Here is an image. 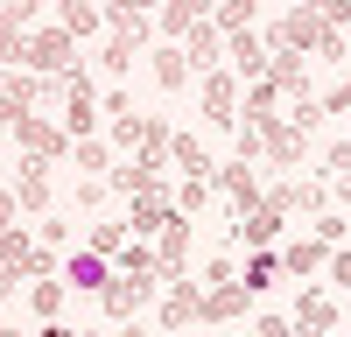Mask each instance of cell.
<instances>
[{
    "instance_id": "obj_1",
    "label": "cell",
    "mask_w": 351,
    "mask_h": 337,
    "mask_svg": "<svg viewBox=\"0 0 351 337\" xmlns=\"http://www.w3.org/2000/svg\"><path fill=\"white\" fill-rule=\"evenodd\" d=\"M21 71H36V77H64V71H77V36L64 21L56 28H36V36H28V64Z\"/></svg>"
},
{
    "instance_id": "obj_2",
    "label": "cell",
    "mask_w": 351,
    "mask_h": 337,
    "mask_svg": "<svg viewBox=\"0 0 351 337\" xmlns=\"http://www.w3.org/2000/svg\"><path fill=\"white\" fill-rule=\"evenodd\" d=\"M260 42H267V49H295V56H316V42H324V14H316V0L288 8V14H281Z\"/></svg>"
},
{
    "instance_id": "obj_3",
    "label": "cell",
    "mask_w": 351,
    "mask_h": 337,
    "mask_svg": "<svg viewBox=\"0 0 351 337\" xmlns=\"http://www.w3.org/2000/svg\"><path fill=\"white\" fill-rule=\"evenodd\" d=\"M99 127V92H92V71H64V134L71 140H84V134H92Z\"/></svg>"
},
{
    "instance_id": "obj_4",
    "label": "cell",
    "mask_w": 351,
    "mask_h": 337,
    "mask_svg": "<svg viewBox=\"0 0 351 337\" xmlns=\"http://www.w3.org/2000/svg\"><path fill=\"white\" fill-rule=\"evenodd\" d=\"M253 127H260V155H267L274 168H295L309 155V134L295 120H281V112H274V120H253Z\"/></svg>"
},
{
    "instance_id": "obj_5",
    "label": "cell",
    "mask_w": 351,
    "mask_h": 337,
    "mask_svg": "<svg viewBox=\"0 0 351 337\" xmlns=\"http://www.w3.org/2000/svg\"><path fill=\"white\" fill-rule=\"evenodd\" d=\"M267 204L288 218V211H330V183H316V176H281V183H267Z\"/></svg>"
},
{
    "instance_id": "obj_6",
    "label": "cell",
    "mask_w": 351,
    "mask_h": 337,
    "mask_svg": "<svg viewBox=\"0 0 351 337\" xmlns=\"http://www.w3.org/2000/svg\"><path fill=\"white\" fill-rule=\"evenodd\" d=\"M148 295H155V281H148V274H120V267H112L99 309H106L112 323H127V316H141V309H148Z\"/></svg>"
},
{
    "instance_id": "obj_7",
    "label": "cell",
    "mask_w": 351,
    "mask_h": 337,
    "mask_svg": "<svg viewBox=\"0 0 351 337\" xmlns=\"http://www.w3.org/2000/svg\"><path fill=\"white\" fill-rule=\"evenodd\" d=\"M14 140H21V155H43V162H64V155H71V134H64V120H43V112H21Z\"/></svg>"
},
{
    "instance_id": "obj_8",
    "label": "cell",
    "mask_w": 351,
    "mask_h": 337,
    "mask_svg": "<svg viewBox=\"0 0 351 337\" xmlns=\"http://www.w3.org/2000/svg\"><path fill=\"white\" fill-rule=\"evenodd\" d=\"M204 323V288L197 281H162V337Z\"/></svg>"
},
{
    "instance_id": "obj_9",
    "label": "cell",
    "mask_w": 351,
    "mask_h": 337,
    "mask_svg": "<svg viewBox=\"0 0 351 337\" xmlns=\"http://www.w3.org/2000/svg\"><path fill=\"white\" fill-rule=\"evenodd\" d=\"M211 183L225 190V204H232V218H246V211H260V197H267V190H260V176H253V162H225V168H218Z\"/></svg>"
},
{
    "instance_id": "obj_10",
    "label": "cell",
    "mask_w": 351,
    "mask_h": 337,
    "mask_svg": "<svg viewBox=\"0 0 351 337\" xmlns=\"http://www.w3.org/2000/svg\"><path fill=\"white\" fill-rule=\"evenodd\" d=\"M337 316H344V309H337V295H330V288H302V302L288 309V323H295L302 337H324V330H337Z\"/></svg>"
},
{
    "instance_id": "obj_11",
    "label": "cell",
    "mask_w": 351,
    "mask_h": 337,
    "mask_svg": "<svg viewBox=\"0 0 351 337\" xmlns=\"http://www.w3.org/2000/svg\"><path fill=\"white\" fill-rule=\"evenodd\" d=\"M204 120L211 127H239V77L232 71H204Z\"/></svg>"
},
{
    "instance_id": "obj_12",
    "label": "cell",
    "mask_w": 351,
    "mask_h": 337,
    "mask_svg": "<svg viewBox=\"0 0 351 337\" xmlns=\"http://www.w3.org/2000/svg\"><path fill=\"white\" fill-rule=\"evenodd\" d=\"M141 49H148V14H134V21H120V28H112V36H106V49H99V64L120 77Z\"/></svg>"
},
{
    "instance_id": "obj_13",
    "label": "cell",
    "mask_w": 351,
    "mask_h": 337,
    "mask_svg": "<svg viewBox=\"0 0 351 337\" xmlns=\"http://www.w3.org/2000/svg\"><path fill=\"white\" fill-rule=\"evenodd\" d=\"M183 260H190V218L176 211L162 232H155V267H162V281H183Z\"/></svg>"
},
{
    "instance_id": "obj_14",
    "label": "cell",
    "mask_w": 351,
    "mask_h": 337,
    "mask_svg": "<svg viewBox=\"0 0 351 337\" xmlns=\"http://www.w3.org/2000/svg\"><path fill=\"white\" fill-rule=\"evenodd\" d=\"M176 218V197L169 190H148V197H127V232L134 239H155L162 225Z\"/></svg>"
},
{
    "instance_id": "obj_15",
    "label": "cell",
    "mask_w": 351,
    "mask_h": 337,
    "mask_svg": "<svg viewBox=\"0 0 351 337\" xmlns=\"http://www.w3.org/2000/svg\"><path fill=\"white\" fill-rule=\"evenodd\" d=\"M106 281H112V260H106V253H92V246L64 260V288H77V295H106Z\"/></svg>"
},
{
    "instance_id": "obj_16",
    "label": "cell",
    "mask_w": 351,
    "mask_h": 337,
    "mask_svg": "<svg viewBox=\"0 0 351 337\" xmlns=\"http://www.w3.org/2000/svg\"><path fill=\"white\" fill-rule=\"evenodd\" d=\"M183 56H190V71H218L225 28H218V21H190V28H183Z\"/></svg>"
},
{
    "instance_id": "obj_17",
    "label": "cell",
    "mask_w": 351,
    "mask_h": 337,
    "mask_svg": "<svg viewBox=\"0 0 351 337\" xmlns=\"http://www.w3.org/2000/svg\"><path fill=\"white\" fill-rule=\"evenodd\" d=\"M14 204H21V211H49V162H43V155H21Z\"/></svg>"
},
{
    "instance_id": "obj_18",
    "label": "cell",
    "mask_w": 351,
    "mask_h": 337,
    "mask_svg": "<svg viewBox=\"0 0 351 337\" xmlns=\"http://www.w3.org/2000/svg\"><path fill=\"white\" fill-rule=\"evenodd\" d=\"M246 281H218V288H204V323H239L246 316Z\"/></svg>"
},
{
    "instance_id": "obj_19",
    "label": "cell",
    "mask_w": 351,
    "mask_h": 337,
    "mask_svg": "<svg viewBox=\"0 0 351 337\" xmlns=\"http://www.w3.org/2000/svg\"><path fill=\"white\" fill-rule=\"evenodd\" d=\"M225 56H232V71H239L246 84H253V77H267V42H260L253 28H239V36H225Z\"/></svg>"
},
{
    "instance_id": "obj_20",
    "label": "cell",
    "mask_w": 351,
    "mask_h": 337,
    "mask_svg": "<svg viewBox=\"0 0 351 337\" xmlns=\"http://www.w3.org/2000/svg\"><path fill=\"white\" fill-rule=\"evenodd\" d=\"M324 260H330V246L316 239V232H309V239H288V246H281V274H295V281L324 274Z\"/></svg>"
},
{
    "instance_id": "obj_21",
    "label": "cell",
    "mask_w": 351,
    "mask_h": 337,
    "mask_svg": "<svg viewBox=\"0 0 351 337\" xmlns=\"http://www.w3.org/2000/svg\"><path fill=\"white\" fill-rule=\"evenodd\" d=\"M169 162L183 168V176H204V183L218 176V162H211V148H204L197 134H169Z\"/></svg>"
},
{
    "instance_id": "obj_22",
    "label": "cell",
    "mask_w": 351,
    "mask_h": 337,
    "mask_svg": "<svg viewBox=\"0 0 351 337\" xmlns=\"http://www.w3.org/2000/svg\"><path fill=\"white\" fill-rule=\"evenodd\" d=\"M106 183L120 190V197H148V190H169V183H162V168H148L141 155H134V162H120V168H106Z\"/></svg>"
},
{
    "instance_id": "obj_23",
    "label": "cell",
    "mask_w": 351,
    "mask_h": 337,
    "mask_svg": "<svg viewBox=\"0 0 351 337\" xmlns=\"http://www.w3.org/2000/svg\"><path fill=\"white\" fill-rule=\"evenodd\" d=\"M155 84H162V92H183V84H190V56H183V42H162V49H155Z\"/></svg>"
},
{
    "instance_id": "obj_24",
    "label": "cell",
    "mask_w": 351,
    "mask_h": 337,
    "mask_svg": "<svg viewBox=\"0 0 351 337\" xmlns=\"http://www.w3.org/2000/svg\"><path fill=\"white\" fill-rule=\"evenodd\" d=\"M239 281H246V295H267L274 281H281V253H274V246H253V260H246Z\"/></svg>"
},
{
    "instance_id": "obj_25",
    "label": "cell",
    "mask_w": 351,
    "mask_h": 337,
    "mask_svg": "<svg viewBox=\"0 0 351 337\" xmlns=\"http://www.w3.org/2000/svg\"><path fill=\"white\" fill-rule=\"evenodd\" d=\"M218 14V0H169L162 8V36H183L190 21H211Z\"/></svg>"
},
{
    "instance_id": "obj_26",
    "label": "cell",
    "mask_w": 351,
    "mask_h": 337,
    "mask_svg": "<svg viewBox=\"0 0 351 337\" xmlns=\"http://www.w3.org/2000/svg\"><path fill=\"white\" fill-rule=\"evenodd\" d=\"M64 295H71L64 274H49V281H36V288H28V309H36L43 323H56V316H64Z\"/></svg>"
},
{
    "instance_id": "obj_27",
    "label": "cell",
    "mask_w": 351,
    "mask_h": 337,
    "mask_svg": "<svg viewBox=\"0 0 351 337\" xmlns=\"http://www.w3.org/2000/svg\"><path fill=\"white\" fill-rule=\"evenodd\" d=\"M71 162L84 168V176H106V168H112V140H99V134H84V140H71Z\"/></svg>"
},
{
    "instance_id": "obj_28",
    "label": "cell",
    "mask_w": 351,
    "mask_h": 337,
    "mask_svg": "<svg viewBox=\"0 0 351 337\" xmlns=\"http://www.w3.org/2000/svg\"><path fill=\"white\" fill-rule=\"evenodd\" d=\"M112 260H120V274H148V281H162V267H155V246H148V239H127L120 253H112Z\"/></svg>"
},
{
    "instance_id": "obj_29",
    "label": "cell",
    "mask_w": 351,
    "mask_h": 337,
    "mask_svg": "<svg viewBox=\"0 0 351 337\" xmlns=\"http://www.w3.org/2000/svg\"><path fill=\"white\" fill-rule=\"evenodd\" d=\"M0 64H8V71H21V64H28V28H21V21H8V14H0Z\"/></svg>"
},
{
    "instance_id": "obj_30",
    "label": "cell",
    "mask_w": 351,
    "mask_h": 337,
    "mask_svg": "<svg viewBox=\"0 0 351 337\" xmlns=\"http://www.w3.org/2000/svg\"><path fill=\"white\" fill-rule=\"evenodd\" d=\"M56 21H64L71 36H99V28H106V14H99V8H84V0H64V14H56Z\"/></svg>"
},
{
    "instance_id": "obj_31",
    "label": "cell",
    "mask_w": 351,
    "mask_h": 337,
    "mask_svg": "<svg viewBox=\"0 0 351 337\" xmlns=\"http://www.w3.org/2000/svg\"><path fill=\"white\" fill-rule=\"evenodd\" d=\"M127 239H134V232H127V218H120V225L106 218V225H92V232H84V246H92V253H106V260H112V253H120Z\"/></svg>"
},
{
    "instance_id": "obj_32",
    "label": "cell",
    "mask_w": 351,
    "mask_h": 337,
    "mask_svg": "<svg viewBox=\"0 0 351 337\" xmlns=\"http://www.w3.org/2000/svg\"><path fill=\"white\" fill-rule=\"evenodd\" d=\"M274 105H281V92H274L267 77H253L246 84V120H274Z\"/></svg>"
},
{
    "instance_id": "obj_33",
    "label": "cell",
    "mask_w": 351,
    "mask_h": 337,
    "mask_svg": "<svg viewBox=\"0 0 351 337\" xmlns=\"http://www.w3.org/2000/svg\"><path fill=\"white\" fill-rule=\"evenodd\" d=\"M169 197H176V211L190 218V211H204V204H211V183H204V176H183V183H176Z\"/></svg>"
},
{
    "instance_id": "obj_34",
    "label": "cell",
    "mask_w": 351,
    "mask_h": 337,
    "mask_svg": "<svg viewBox=\"0 0 351 337\" xmlns=\"http://www.w3.org/2000/svg\"><path fill=\"white\" fill-rule=\"evenodd\" d=\"M225 36H239V28H253V0H218V14H211Z\"/></svg>"
},
{
    "instance_id": "obj_35",
    "label": "cell",
    "mask_w": 351,
    "mask_h": 337,
    "mask_svg": "<svg viewBox=\"0 0 351 337\" xmlns=\"http://www.w3.org/2000/svg\"><path fill=\"white\" fill-rule=\"evenodd\" d=\"M281 120H295L302 134H316V127H324V105H316V92H309V99H288V112H281Z\"/></svg>"
},
{
    "instance_id": "obj_36",
    "label": "cell",
    "mask_w": 351,
    "mask_h": 337,
    "mask_svg": "<svg viewBox=\"0 0 351 337\" xmlns=\"http://www.w3.org/2000/svg\"><path fill=\"white\" fill-rule=\"evenodd\" d=\"M141 127H148V112H120L112 120V148H141Z\"/></svg>"
},
{
    "instance_id": "obj_37",
    "label": "cell",
    "mask_w": 351,
    "mask_h": 337,
    "mask_svg": "<svg viewBox=\"0 0 351 337\" xmlns=\"http://www.w3.org/2000/svg\"><path fill=\"white\" fill-rule=\"evenodd\" d=\"M28 260V239H21V225H0V267H21Z\"/></svg>"
},
{
    "instance_id": "obj_38",
    "label": "cell",
    "mask_w": 351,
    "mask_h": 337,
    "mask_svg": "<svg viewBox=\"0 0 351 337\" xmlns=\"http://www.w3.org/2000/svg\"><path fill=\"white\" fill-rule=\"evenodd\" d=\"M106 197H112V183H106V176H84V183H77V211H99Z\"/></svg>"
},
{
    "instance_id": "obj_39",
    "label": "cell",
    "mask_w": 351,
    "mask_h": 337,
    "mask_svg": "<svg viewBox=\"0 0 351 337\" xmlns=\"http://www.w3.org/2000/svg\"><path fill=\"white\" fill-rule=\"evenodd\" d=\"M232 148H239V162H260V127L239 120V127H232Z\"/></svg>"
},
{
    "instance_id": "obj_40",
    "label": "cell",
    "mask_w": 351,
    "mask_h": 337,
    "mask_svg": "<svg viewBox=\"0 0 351 337\" xmlns=\"http://www.w3.org/2000/svg\"><path fill=\"white\" fill-rule=\"evenodd\" d=\"M218 281H239V267H232V253H211V260H204V288H218Z\"/></svg>"
},
{
    "instance_id": "obj_41",
    "label": "cell",
    "mask_w": 351,
    "mask_h": 337,
    "mask_svg": "<svg viewBox=\"0 0 351 337\" xmlns=\"http://www.w3.org/2000/svg\"><path fill=\"white\" fill-rule=\"evenodd\" d=\"M344 232H351V225L337 211H316V239H324V246H344Z\"/></svg>"
},
{
    "instance_id": "obj_42",
    "label": "cell",
    "mask_w": 351,
    "mask_h": 337,
    "mask_svg": "<svg viewBox=\"0 0 351 337\" xmlns=\"http://www.w3.org/2000/svg\"><path fill=\"white\" fill-rule=\"evenodd\" d=\"M324 176H351V134L330 140V155H324Z\"/></svg>"
},
{
    "instance_id": "obj_43",
    "label": "cell",
    "mask_w": 351,
    "mask_h": 337,
    "mask_svg": "<svg viewBox=\"0 0 351 337\" xmlns=\"http://www.w3.org/2000/svg\"><path fill=\"white\" fill-rule=\"evenodd\" d=\"M316 105H324V120H330V112H351V77H344V84H330Z\"/></svg>"
},
{
    "instance_id": "obj_44",
    "label": "cell",
    "mask_w": 351,
    "mask_h": 337,
    "mask_svg": "<svg viewBox=\"0 0 351 337\" xmlns=\"http://www.w3.org/2000/svg\"><path fill=\"white\" fill-rule=\"evenodd\" d=\"M324 267H330L337 288H351V246H330V260H324Z\"/></svg>"
},
{
    "instance_id": "obj_45",
    "label": "cell",
    "mask_w": 351,
    "mask_h": 337,
    "mask_svg": "<svg viewBox=\"0 0 351 337\" xmlns=\"http://www.w3.org/2000/svg\"><path fill=\"white\" fill-rule=\"evenodd\" d=\"M253 337H302V330L288 323V316H260V323H253Z\"/></svg>"
},
{
    "instance_id": "obj_46",
    "label": "cell",
    "mask_w": 351,
    "mask_h": 337,
    "mask_svg": "<svg viewBox=\"0 0 351 337\" xmlns=\"http://www.w3.org/2000/svg\"><path fill=\"white\" fill-rule=\"evenodd\" d=\"M99 112H106V120H120V112H134V99H127V92H120V84H112V92H106V99H99Z\"/></svg>"
},
{
    "instance_id": "obj_47",
    "label": "cell",
    "mask_w": 351,
    "mask_h": 337,
    "mask_svg": "<svg viewBox=\"0 0 351 337\" xmlns=\"http://www.w3.org/2000/svg\"><path fill=\"white\" fill-rule=\"evenodd\" d=\"M64 239H71V225H64V218H43V246L56 253V246H64Z\"/></svg>"
},
{
    "instance_id": "obj_48",
    "label": "cell",
    "mask_w": 351,
    "mask_h": 337,
    "mask_svg": "<svg viewBox=\"0 0 351 337\" xmlns=\"http://www.w3.org/2000/svg\"><path fill=\"white\" fill-rule=\"evenodd\" d=\"M316 56H330V64H337V56H344V28H324V42H316Z\"/></svg>"
},
{
    "instance_id": "obj_49",
    "label": "cell",
    "mask_w": 351,
    "mask_h": 337,
    "mask_svg": "<svg viewBox=\"0 0 351 337\" xmlns=\"http://www.w3.org/2000/svg\"><path fill=\"white\" fill-rule=\"evenodd\" d=\"M21 281H28V274H21V267H0V302H8V295H14V288H21Z\"/></svg>"
},
{
    "instance_id": "obj_50",
    "label": "cell",
    "mask_w": 351,
    "mask_h": 337,
    "mask_svg": "<svg viewBox=\"0 0 351 337\" xmlns=\"http://www.w3.org/2000/svg\"><path fill=\"white\" fill-rule=\"evenodd\" d=\"M14 211H21V204H14V190H0V225H14Z\"/></svg>"
},
{
    "instance_id": "obj_51",
    "label": "cell",
    "mask_w": 351,
    "mask_h": 337,
    "mask_svg": "<svg viewBox=\"0 0 351 337\" xmlns=\"http://www.w3.org/2000/svg\"><path fill=\"white\" fill-rule=\"evenodd\" d=\"M36 337H84V330H71V323H43Z\"/></svg>"
},
{
    "instance_id": "obj_52",
    "label": "cell",
    "mask_w": 351,
    "mask_h": 337,
    "mask_svg": "<svg viewBox=\"0 0 351 337\" xmlns=\"http://www.w3.org/2000/svg\"><path fill=\"white\" fill-rule=\"evenodd\" d=\"M0 337H21V330H14V323H0Z\"/></svg>"
},
{
    "instance_id": "obj_53",
    "label": "cell",
    "mask_w": 351,
    "mask_h": 337,
    "mask_svg": "<svg viewBox=\"0 0 351 337\" xmlns=\"http://www.w3.org/2000/svg\"><path fill=\"white\" fill-rule=\"evenodd\" d=\"M127 337H148V330H127Z\"/></svg>"
},
{
    "instance_id": "obj_54",
    "label": "cell",
    "mask_w": 351,
    "mask_h": 337,
    "mask_svg": "<svg viewBox=\"0 0 351 337\" xmlns=\"http://www.w3.org/2000/svg\"><path fill=\"white\" fill-rule=\"evenodd\" d=\"M84 8H99V0H84Z\"/></svg>"
},
{
    "instance_id": "obj_55",
    "label": "cell",
    "mask_w": 351,
    "mask_h": 337,
    "mask_svg": "<svg viewBox=\"0 0 351 337\" xmlns=\"http://www.w3.org/2000/svg\"><path fill=\"white\" fill-rule=\"evenodd\" d=\"M288 8H302V0H288Z\"/></svg>"
}]
</instances>
